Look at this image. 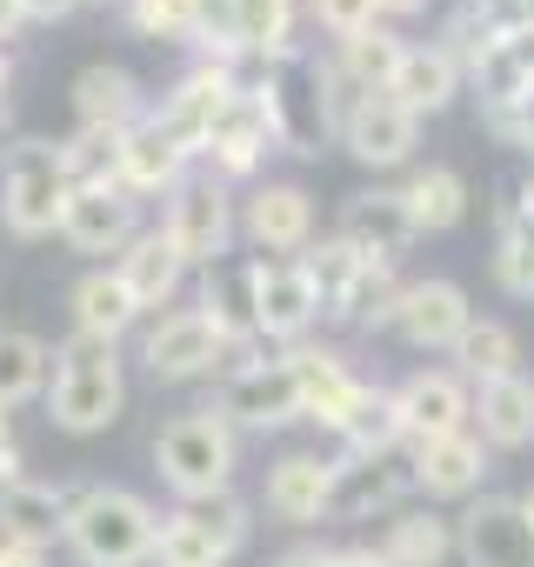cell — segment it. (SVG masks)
Segmentation results:
<instances>
[{
    "mask_svg": "<svg viewBox=\"0 0 534 567\" xmlns=\"http://www.w3.org/2000/svg\"><path fill=\"white\" fill-rule=\"evenodd\" d=\"M161 547V514L127 487H81L68 501V554L81 567H147Z\"/></svg>",
    "mask_w": 534,
    "mask_h": 567,
    "instance_id": "1",
    "label": "cell"
},
{
    "mask_svg": "<svg viewBox=\"0 0 534 567\" xmlns=\"http://www.w3.org/2000/svg\"><path fill=\"white\" fill-rule=\"evenodd\" d=\"M127 408V374H121V354L114 341H88V334H68L54 348V374H48V414L61 434H101L114 427Z\"/></svg>",
    "mask_w": 534,
    "mask_h": 567,
    "instance_id": "2",
    "label": "cell"
},
{
    "mask_svg": "<svg viewBox=\"0 0 534 567\" xmlns=\"http://www.w3.org/2000/svg\"><path fill=\"white\" fill-rule=\"evenodd\" d=\"M154 467L167 481V494L181 507H201V501H220L234 487V467H240V434L214 414V408H194V414H174L161 434H154Z\"/></svg>",
    "mask_w": 534,
    "mask_h": 567,
    "instance_id": "3",
    "label": "cell"
},
{
    "mask_svg": "<svg viewBox=\"0 0 534 567\" xmlns=\"http://www.w3.org/2000/svg\"><path fill=\"white\" fill-rule=\"evenodd\" d=\"M68 200H74V167H68V147L61 141H14L8 161H0V220H8L14 240H48L61 234L68 220Z\"/></svg>",
    "mask_w": 534,
    "mask_h": 567,
    "instance_id": "4",
    "label": "cell"
},
{
    "mask_svg": "<svg viewBox=\"0 0 534 567\" xmlns=\"http://www.w3.org/2000/svg\"><path fill=\"white\" fill-rule=\"evenodd\" d=\"M214 414L240 434H275L288 421H301V374H295V354H267V361H240L214 401Z\"/></svg>",
    "mask_w": 534,
    "mask_h": 567,
    "instance_id": "5",
    "label": "cell"
},
{
    "mask_svg": "<svg viewBox=\"0 0 534 567\" xmlns=\"http://www.w3.org/2000/svg\"><path fill=\"white\" fill-rule=\"evenodd\" d=\"M161 234L181 247L187 267H220L227 247H234V200L220 187V174H187L174 194H167V214H161Z\"/></svg>",
    "mask_w": 534,
    "mask_h": 567,
    "instance_id": "6",
    "label": "cell"
},
{
    "mask_svg": "<svg viewBox=\"0 0 534 567\" xmlns=\"http://www.w3.org/2000/svg\"><path fill=\"white\" fill-rule=\"evenodd\" d=\"M247 540V507L234 494L201 501V507H174L161 514V547L154 567H227Z\"/></svg>",
    "mask_w": 534,
    "mask_h": 567,
    "instance_id": "7",
    "label": "cell"
},
{
    "mask_svg": "<svg viewBox=\"0 0 534 567\" xmlns=\"http://www.w3.org/2000/svg\"><path fill=\"white\" fill-rule=\"evenodd\" d=\"M454 554L468 567H534V514L521 494H474L454 514Z\"/></svg>",
    "mask_w": 534,
    "mask_h": 567,
    "instance_id": "8",
    "label": "cell"
},
{
    "mask_svg": "<svg viewBox=\"0 0 534 567\" xmlns=\"http://www.w3.org/2000/svg\"><path fill=\"white\" fill-rule=\"evenodd\" d=\"M227 354H234V341H227L220 321L201 315V308H174V315H161V321L147 328V341H141V361H147L154 381H194V374H214Z\"/></svg>",
    "mask_w": 534,
    "mask_h": 567,
    "instance_id": "9",
    "label": "cell"
},
{
    "mask_svg": "<svg viewBox=\"0 0 534 567\" xmlns=\"http://www.w3.org/2000/svg\"><path fill=\"white\" fill-rule=\"evenodd\" d=\"M315 321H321V295H315L301 254H295V260L254 254V328H260V341L301 348V334H308Z\"/></svg>",
    "mask_w": 534,
    "mask_h": 567,
    "instance_id": "10",
    "label": "cell"
},
{
    "mask_svg": "<svg viewBox=\"0 0 534 567\" xmlns=\"http://www.w3.org/2000/svg\"><path fill=\"white\" fill-rule=\"evenodd\" d=\"M388 394H394V414H401V441L408 447L441 441V434H461L474 421V388L454 368H421V374H408Z\"/></svg>",
    "mask_w": 534,
    "mask_h": 567,
    "instance_id": "11",
    "label": "cell"
},
{
    "mask_svg": "<svg viewBox=\"0 0 534 567\" xmlns=\"http://www.w3.org/2000/svg\"><path fill=\"white\" fill-rule=\"evenodd\" d=\"M368 267H401L408 260V247L421 240V227H414V214H408V200H401V187H374V194H355L348 207H341V227H335Z\"/></svg>",
    "mask_w": 534,
    "mask_h": 567,
    "instance_id": "12",
    "label": "cell"
},
{
    "mask_svg": "<svg viewBox=\"0 0 534 567\" xmlns=\"http://www.w3.org/2000/svg\"><path fill=\"white\" fill-rule=\"evenodd\" d=\"M240 234H247L267 260L308 254V247H315V200H308V187H295V181L254 187L247 207H240Z\"/></svg>",
    "mask_w": 534,
    "mask_h": 567,
    "instance_id": "13",
    "label": "cell"
},
{
    "mask_svg": "<svg viewBox=\"0 0 534 567\" xmlns=\"http://www.w3.org/2000/svg\"><path fill=\"white\" fill-rule=\"evenodd\" d=\"M474 328V308L468 295L454 288V280H408V288L394 295V334L408 348H441L454 354V341Z\"/></svg>",
    "mask_w": 534,
    "mask_h": 567,
    "instance_id": "14",
    "label": "cell"
},
{
    "mask_svg": "<svg viewBox=\"0 0 534 567\" xmlns=\"http://www.w3.org/2000/svg\"><path fill=\"white\" fill-rule=\"evenodd\" d=\"M187 161L194 147L161 121V114H141L127 134H121V187L141 200V194H174L187 181Z\"/></svg>",
    "mask_w": 534,
    "mask_h": 567,
    "instance_id": "15",
    "label": "cell"
},
{
    "mask_svg": "<svg viewBox=\"0 0 534 567\" xmlns=\"http://www.w3.org/2000/svg\"><path fill=\"white\" fill-rule=\"evenodd\" d=\"M408 474L428 501H474L481 494V474H487V441L474 427L461 434H441V441H421L408 447Z\"/></svg>",
    "mask_w": 534,
    "mask_h": 567,
    "instance_id": "16",
    "label": "cell"
},
{
    "mask_svg": "<svg viewBox=\"0 0 534 567\" xmlns=\"http://www.w3.org/2000/svg\"><path fill=\"white\" fill-rule=\"evenodd\" d=\"M414 487L401 454H341L335 461V487H328V520H368L381 507H394Z\"/></svg>",
    "mask_w": 534,
    "mask_h": 567,
    "instance_id": "17",
    "label": "cell"
},
{
    "mask_svg": "<svg viewBox=\"0 0 534 567\" xmlns=\"http://www.w3.org/2000/svg\"><path fill=\"white\" fill-rule=\"evenodd\" d=\"M341 141H348V154L361 167H401L414 154V141H421V121L394 94H361L348 107V121H341Z\"/></svg>",
    "mask_w": 534,
    "mask_h": 567,
    "instance_id": "18",
    "label": "cell"
},
{
    "mask_svg": "<svg viewBox=\"0 0 534 567\" xmlns=\"http://www.w3.org/2000/svg\"><path fill=\"white\" fill-rule=\"evenodd\" d=\"M134 207H141V200H134L127 187H74L68 220H61V240H68L74 254H121V247L141 234Z\"/></svg>",
    "mask_w": 534,
    "mask_h": 567,
    "instance_id": "19",
    "label": "cell"
},
{
    "mask_svg": "<svg viewBox=\"0 0 534 567\" xmlns=\"http://www.w3.org/2000/svg\"><path fill=\"white\" fill-rule=\"evenodd\" d=\"M234 94H240V74H234V68H220V61H201L194 74H181V87H174L154 114H161V121H167L194 154H201V141H207V134H214V121L234 107Z\"/></svg>",
    "mask_w": 534,
    "mask_h": 567,
    "instance_id": "20",
    "label": "cell"
},
{
    "mask_svg": "<svg viewBox=\"0 0 534 567\" xmlns=\"http://www.w3.org/2000/svg\"><path fill=\"white\" fill-rule=\"evenodd\" d=\"M267 147H275V127H267V107L254 101V87H240V94H234V107H227V114L214 121V134L201 141V154H207V174H220V181H240V174H254Z\"/></svg>",
    "mask_w": 534,
    "mask_h": 567,
    "instance_id": "21",
    "label": "cell"
},
{
    "mask_svg": "<svg viewBox=\"0 0 534 567\" xmlns=\"http://www.w3.org/2000/svg\"><path fill=\"white\" fill-rule=\"evenodd\" d=\"M74 114H81V134H127L154 107H147V94H141V81L127 68L94 61V68L74 74Z\"/></svg>",
    "mask_w": 534,
    "mask_h": 567,
    "instance_id": "22",
    "label": "cell"
},
{
    "mask_svg": "<svg viewBox=\"0 0 534 567\" xmlns=\"http://www.w3.org/2000/svg\"><path fill=\"white\" fill-rule=\"evenodd\" d=\"M68 501L74 494H61V487H48V481H8L0 487V540H21V547H54V540H68Z\"/></svg>",
    "mask_w": 534,
    "mask_h": 567,
    "instance_id": "23",
    "label": "cell"
},
{
    "mask_svg": "<svg viewBox=\"0 0 534 567\" xmlns=\"http://www.w3.org/2000/svg\"><path fill=\"white\" fill-rule=\"evenodd\" d=\"M461 61L441 48V41H408V54H401V68H394V81H388V94L414 114V121H428V114H441L454 94H461Z\"/></svg>",
    "mask_w": 534,
    "mask_h": 567,
    "instance_id": "24",
    "label": "cell"
},
{
    "mask_svg": "<svg viewBox=\"0 0 534 567\" xmlns=\"http://www.w3.org/2000/svg\"><path fill=\"white\" fill-rule=\"evenodd\" d=\"M114 274L127 280V295H134L141 315H147V308H167V301H174V288L187 280V260H181V247H174L161 227H141V234L114 254Z\"/></svg>",
    "mask_w": 534,
    "mask_h": 567,
    "instance_id": "25",
    "label": "cell"
},
{
    "mask_svg": "<svg viewBox=\"0 0 534 567\" xmlns=\"http://www.w3.org/2000/svg\"><path fill=\"white\" fill-rule=\"evenodd\" d=\"M328 487H335V461L281 454L267 467V514H281L295 527H315V520H328Z\"/></svg>",
    "mask_w": 534,
    "mask_h": 567,
    "instance_id": "26",
    "label": "cell"
},
{
    "mask_svg": "<svg viewBox=\"0 0 534 567\" xmlns=\"http://www.w3.org/2000/svg\"><path fill=\"white\" fill-rule=\"evenodd\" d=\"M474 421H481V441L501 447V454L534 447V381L527 374H501V381L474 388Z\"/></svg>",
    "mask_w": 534,
    "mask_h": 567,
    "instance_id": "27",
    "label": "cell"
},
{
    "mask_svg": "<svg viewBox=\"0 0 534 567\" xmlns=\"http://www.w3.org/2000/svg\"><path fill=\"white\" fill-rule=\"evenodd\" d=\"M68 308H74V334H88V341H121V334L141 321V301L127 295V280H121L114 267L81 274L74 295H68Z\"/></svg>",
    "mask_w": 534,
    "mask_h": 567,
    "instance_id": "28",
    "label": "cell"
},
{
    "mask_svg": "<svg viewBox=\"0 0 534 567\" xmlns=\"http://www.w3.org/2000/svg\"><path fill=\"white\" fill-rule=\"evenodd\" d=\"M288 354H295V374H301V414L321 421V427H341L368 381H355L348 361L328 354V348H288Z\"/></svg>",
    "mask_w": 534,
    "mask_h": 567,
    "instance_id": "29",
    "label": "cell"
},
{
    "mask_svg": "<svg viewBox=\"0 0 534 567\" xmlns=\"http://www.w3.org/2000/svg\"><path fill=\"white\" fill-rule=\"evenodd\" d=\"M201 315H214L234 348L260 341V328H254V260H220V267L201 274Z\"/></svg>",
    "mask_w": 534,
    "mask_h": 567,
    "instance_id": "30",
    "label": "cell"
},
{
    "mask_svg": "<svg viewBox=\"0 0 534 567\" xmlns=\"http://www.w3.org/2000/svg\"><path fill=\"white\" fill-rule=\"evenodd\" d=\"M234 54L260 68L295 54V0H234Z\"/></svg>",
    "mask_w": 534,
    "mask_h": 567,
    "instance_id": "31",
    "label": "cell"
},
{
    "mask_svg": "<svg viewBox=\"0 0 534 567\" xmlns=\"http://www.w3.org/2000/svg\"><path fill=\"white\" fill-rule=\"evenodd\" d=\"M48 374H54V348L28 328H0V408H28L34 394H48Z\"/></svg>",
    "mask_w": 534,
    "mask_h": 567,
    "instance_id": "32",
    "label": "cell"
},
{
    "mask_svg": "<svg viewBox=\"0 0 534 567\" xmlns=\"http://www.w3.org/2000/svg\"><path fill=\"white\" fill-rule=\"evenodd\" d=\"M401 200H408V214H414L421 234H448L468 214V181L454 167H414L408 187H401Z\"/></svg>",
    "mask_w": 534,
    "mask_h": 567,
    "instance_id": "33",
    "label": "cell"
},
{
    "mask_svg": "<svg viewBox=\"0 0 534 567\" xmlns=\"http://www.w3.org/2000/svg\"><path fill=\"white\" fill-rule=\"evenodd\" d=\"M514 361H521V341H514L507 321H474V328L454 341V374L474 381V388H487V381H501V374H521Z\"/></svg>",
    "mask_w": 534,
    "mask_h": 567,
    "instance_id": "34",
    "label": "cell"
},
{
    "mask_svg": "<svg viewBox=\"0 0 534 567\" xmlns=\"http://www.w3.org/2000/svg\"><path fill=\"white\" fill-rule=\"evenodd\" d=\"M401 54H408V41L388 34V28H368V34H355V41H335V68H341L361 94H388Z\"/></svg>",
    "mask_w": 534,
    "mask_h": 567,
    "instance_id": "35",
    "label": "cell"
},
{
    "mask_svg": "<svg viewBox=\"0 0 534 567\" xmlns=\"http://www.w3.org/2000/svg\"><path fill=\"white\" fill-rule=\"evenodd\" d=\"M381 554H388V567H441L454 554V520H441V514H401V520H388Z\"/></svg>",
    "mask_w": 534,
    "mask_h": 567,
    "instance_id": "36",
    "label": "cell"
},
{
    "mask_svg": "<svg viewBox=\"0 0 534 567\" xmlns=\"http://www.w3.org/2000/svg\"><path fill=\"white\" fill-rule=\"evenodd\" d=\"M348 441V454H401V414H394V394L388 388H361V401L348 408V421L335 427Z\"/></svg>",
    "mask_w": 534,
    "mask_h": 567,
    "instance_id": "37",
    "label": "cell"
},
{
    "mask_svg": "<svg viewBox=\"0 0 534 567\" xmlns=\"http://www.w3.org/2000/svg\"><path fill=\"white\" fill-rule=\"evenodd\" d=\"M494 274H501V288L534 301V214L514 200L501 214V234H494Z\"/></svg>",
    "mask_w": 534,
    "mask_h": 567,
    "instance_id": "38",
    "label": "cell"
},
{
    "mask_svg": "<svg viewBox=\"0 0 534 567\" xmlns=\"http://www.w3.org/2000/svg\"><path fill=\"white\" fill-rule=\"evenodd\" d=\"M127 14H134V28L154 34V41H194L201 0H127Z\"/></svg>",
    "mask_w": 534,
    "mask_h": 567,
    "instance_id": "39",
    "label": "cell"
},
{
    "mask_svg": "<svg viewBox=\"0 0 534 567\" xmlns=\"http://www.w3.org/2000/svg\"><path fill=\"white\" fill-rule=\"evenodd\" d=\"M308 14H315V28H328L335 41H355V34H368V28H381V0H308Z\"/></svg>",
    "mask_w": 534,
    "mask_h": 567,
    "instance_id": "40",
    "label": "cell"
},
{
    "mask_svg": "<svg viewBox=\"0 0 534 567\" xmlns=\"http://www.w3.org/2000/svg\"><path fill=\"white\" fill-rule=\"evenodd\" d=\"M487 127H494L507 147L534 154V87H521L514 101H494V107H487Z\"/></svg>",
    "mask_w": 534,
    "mask_h": 567,
    "instance_id": "41",
    "label": "cell"
},
{
    "mask_svg": "<svg viewBox=\"0 0 534 567\" xmlns=\"http://www.w3.org/2000/svg\"><path fill=\"white\" fill-rule=\"evenodd\" d=\"M275 567H335V547H321V540H301V547H288Z\"/></svg>",
    "mask_w": 534,
    "mask_h": 567,
    "instance_id": "42",
    "label": "cell"
},
{
    "mask_svg": "<svg viewBox=\"0 0 534 567\" xmlns=\"http://www.w3.org/2000/svg\"><path fill=\"white\" fill-rule=\"evenodd\" d=\"M21 481V454H14V427H8V408H0V487Z\"/></svg>",
    "mask_w": 534,
    "mask_h": 567,
    "instance_id": "43",
    "label": "cell"
},
{
    "mask_svg": "<svg viewBox=\"0 0 534 567\" xmlns=\"http://www.w3.org/2000/svg\"><path fill=\"white\" fill-rule=\"evenodd\" d=\"M0 567H48L41 547H21V540H0Z\"/></svg>",
    "mask_w": 534,
    "mask_h": 567,
    "instance_id": "44",
    "label": "cell"
},
{
    "mask_svg": "<svg viewBox=\"0 0 534 567\" xmlns=\"http://www.w3.org/2000/svg\"><path fill=\"white\" fill-rule=\"evenodd\" d=\"M335 567H388L381 547H335Z\"/></svg>",
    "mask_w": 534,
    "mask_h": 567,
    "instance_id": "45",
    "label": "cell"
},
{
    "mask_svg": "<svg viewBox=\"0 0 534 567\" xmlns=\"http://www.w3.org/2000/svg\"><path fill=\"white\" fill-rule=\"evenodd\" d=\"M81 0H28V21H68Z\"/></svg>",
    "mask_w": 534,
    "mask_h": 567,
    "instance_id": "46",
    "label": "cell"
},
{
    "mask_svg": "<svg viewBox=\"0 0 534 567\" xmlns=\"http://www.w3.org/2000/svg\"><path fill=\"white\" fill-rule=\"evenodd\" d=\"M21 21H28V0H0V41H8Z\"/></svg>",
    "mask_w": 534,
    "mask_h": 567,
    "instance_id": "47",
    "label": "cell"
},
{
    "mask_svg": "<svg viewBox=\"0 0 534 567\" xmlns=\"http://www.w3.org/2000/svg\"><path fill=\"white\" fill-rule=\"evenodd\" d=\"M388 14H428V0H381Z\"/></svg>",
    "mask_w": 534,
    "mask_h": 567,
    "instance_id": "48",
    "label": "cell"
},
{
    "mask_svg": "<svg viewBox=\"0 0 534 567\" xmlns=\"http://www.w3.org/2000/svg\"><path fill=\"white\" fill-rule=\"evenodd\" d=\"M8 81H14V61H8V48H0V94H8Z\"/></svg>",
    "mask_w": 534,
    "mask_h": 567,
    "instance_id": "49",
    "label": "cell"
},
{
    "mask_svg": "<svg viewBox=\"0 0 534 567\" xmlns=\"http://www.w3.org/2000/svg\"><path fill=\"white\" fill-rule=\"evenodd\" d=\"M521 207H527V214H534V181H527V187H521Z\"/></svg>",
    "mask_w": 534,
    "mask_h": 567,
    "instance_id": "50",
    "label": "cell"
},
{
    "mask_svg": "<svg viewBox=\"0 0 534 567\" xmlns=\"http://www.w3.org/2000/svg\"><path fill=\"white\" fill-rule=\"evenodd\" d=\"M0 134H8V101H0Z\"/></svg>",
    "mask_w": 534,
    "mask_h": 567,
    "instance_id": "51",
    "label": "cell"
},
{
    "mask_svg": "<svg viewBox=\"0 0 534 567\" xmlns=\"http://www.w3.org/2000/svg\"><path fill=\"white\" fill-rule=\"evenodd\" d=\"M521 501H527V514H534V487H527V494H521Z\"/></svg>",
    "mask_w": 534,
    "mask_h": 567,
    "instance_id": "52",
    "label": "cell"
},
{
    "mask_svg": "<svg viewBox=\"0 0 534 567\" xmlns=\"http://www.w3.org/2000/svg\"><path fill=\"white\" fill-rule=\"evenodd\" d=\"M81 8H101V0H81Z\"/></svg>",
    "mask_w": 534,
    "mask_h": 567,
    "instance_id": "53",
    "label": "cell"
}]
</instances>
